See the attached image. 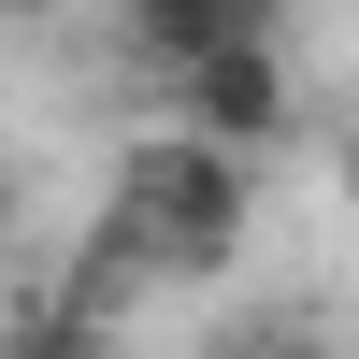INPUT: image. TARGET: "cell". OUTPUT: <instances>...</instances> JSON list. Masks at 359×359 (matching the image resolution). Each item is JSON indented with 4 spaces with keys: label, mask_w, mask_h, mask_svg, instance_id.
<instances>
[{
    "label": "cell",
    "mask_w": 359,
    "mask_h": 359,
    "mask_svg": "<svg viewBox=\"0 0 359 359\" xmlns=\"http://www.w3.org/2000/svg\"><path fill=\"white\" fill-rule=\"evenodd\" d=\"M130 15V43L158 57V72H187L201 43H245V29H273V0H115Z\"/></svg>",
    "instance_id": "obj_3"
},
{
    "label": "cell",
    "mask_w": 359,
    "mask_h": 359,
    "mask_svg": "<svg viewBox=\"0 0 359 359\" xmlns=\"http://www.w3.org/2000/svg\"><path fill=\"white\" fill-rule=\"evenodd\" d=\"M201 359H345V331H316L302 302H245V316H216Z\"/></svg>",
    "instance_id": "obj_4"
},
{
    "label": "cell",
    "mask_w": 359,
    "mask_h": 359,
    "mask_svg": "<svg viewBox=\"0 0 359 359\" xmlns=\"http://www.w3.org/2000/svg\"><path fill=\"white\" fill-rule=\"evenodd\" d=\"M0 230H15V158H0Z\"/></svg>",
    "instance_id": "obj_6"
},
{
    "label": "cell",
    "mask_w": 359,
    "mask_h": 359,
    "mask_svg": "<svg viewBox=\"0 0 359 359\" xmlns=\"http://www.w3.org/2000/svg\"><path fill=\"white\" fill-rule=\"evenodd\" d=\"M345 201H359V144H345Z\"/></svg>",
    "instance_id": "obj_7"
},
{
    "label": "cell",
    "mask_w": 359,
    "mask_h": 359,
    "mask_svg": "<svg viewBox=\"0 0 359 359\" xmlns=\"http://www.w3.org/2000/svg\"><path fill=\"white\" fill-rule=\"evenodd\" d=\"M172 115L259 158V144H273L287 115H302V86H287V43H273V29H245V43H201L187 72H172Z\"/></svg>",
    "instance_id": "obj_2"
},
{
    "label": "cell",
    "mask_w": 359,
    "mask_h": 359,
    "mask_svg": "<svg viewBox=\"0 0 359 359\" xmlns=\"http://www.w3.org/2000/svg\"><path fill=\"white\" fill-rule=\"evenodd\" d=\"M115 216L158 245V287H201V273H230L245 259V144H216V130H144L130 158H115Z\"/></svg>",
    "instance_id": "obj_1"
},
{
    "label": "cell",
    "mask_w": 359,
    "mask_h": 359,
    "mask_svg": "<svg viewBox=\"0 0 359 359\" xmlns=\"http://www.w3.org/2000/svg\"><path fill=\"white\" fill-rule=\"evenodd\" d=\"M0 359H115V316H86V302H43V316H15V345Z\"/></svg>",
    "instance_id": "obj_5"
},
{
    "label": "cell",
    "mask_w": 359,
    "mask_h": 359,
    "mask_svg": "<svg viewBox=\"0 0 359 359\" xmlns=\"http://www.w3.org/2000/svg\"><path fill=\"white\" fill-rule=\"evenodd\" d=\"M0 29H15V0H0Z\"/></svg>",
    "instance_id": "obj_8"
}]
</instances>
